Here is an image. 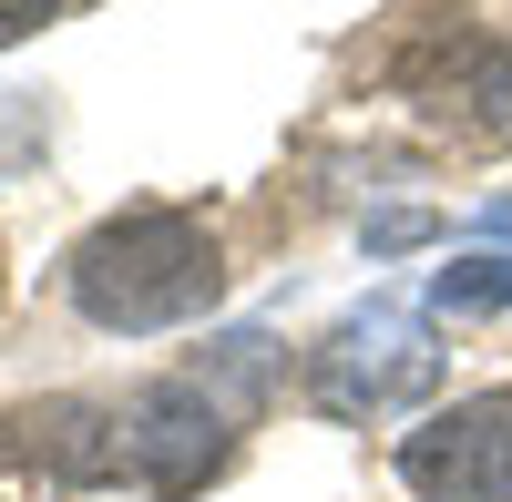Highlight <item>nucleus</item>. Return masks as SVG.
I'll use <instances>...</instances> for the list:
<instances>
[{"label": "nucleus", "instance_id": "obj_5", "mask_svg": "<svg viewBox=\"0 0 512 502\" xmlns=\"http://www.w3.org/2000/svg\"><path fill=\"white\" fill-rule=\"evenodd\" d=\"M123 462H134L154 492H205L226 472V410L195 380H154L134 410H123Z\"/></svg>", "mask_w": 512, "mask_h": 502}, {"label": "nucleus", "instance_id": "obj_4", "mask_svg": "<svg viewBox=\"0 0 512 502\" xmlns=\"http://www.w3.org/2000/svg\"><path fill=\"white\" fill-rule=\"evenodd\" d=\"M400 482L420 502H512V390H472L400 441Z\"/></svg>", "mask_w": 512, "mask_h": 502}, {"label": "nucleus", "instance_id": "obj_3", "mask_svg": "<svg viewBox=\"0 0 512 502\" xmlns=\"http://www.w3.org/2000/svg\"><path fill=\"white\" fill-rule=\"evenodd\" d=\"M441 380V349H431V318H410V308H359V318H338L318 359H308V390L318 410H338V421H369V410H400Z\"/></svg>", "mask_w": 512, "mask_h": 502}, {"label": "nucleus", "instance_id": "obj_8", "mask_svg": "<svg viewBox=\"0 0 512 502\" xmlns=\"http://www.w3.org/2000/svg\"><path fill=\"white\" fill-rule=\"evenodd\" d=\"M482 226H492V236H512V195H502V205H492V216H482Z\"/></svg>", "mask_w": 512, "mask_h": 502}, {"label": "nucleus", "instance_id": "obj_1", "mask_svg": "<svg viewBox=\"0 0 512 502\" xmlns=\"http://www.w3.org/2000/svg\"><path fill=\"white\" fill-rule=\"evenodd\" d=\"M216 236H205L195 216H175V205H144V216H113L72 246V308L93 328H175L195 308H216Z\"/></svg>", "mask_w": 512, "mask_h": 502}, {"label": "nucleus", "instance_id": "obj_7", "mask_svg": "<svg viewBox=\"0 0 512 502\" xmlns=\"http://www.w3.org/2000/svg\"><path fill=\"white\" fill-rule=\"evenodd\" d=\"M52 11H62V0H0V52H11L21 31H41V21H52Z\"/></svg>", "mask_w": 512, "mask_h": 502}, {"label": "nucleus", "instance_id": "obj_2", "mask_svg": "<svg viewBox=\"0 0 512 502\" xmlns=\"http://www.w3.org/2000/svg\"><path fill=\"white\" fill-rule=\"evenodd\" d=\"M420 41L390 52V82L410 103H431L451 134L472 144H512V41L472 31V11H410Z\"/></svg>", "mask_w": 512, "mask_h": 502}, {"label": "nucleus", "instance_id": "obj_6", "mask_svg": "<svg viewBox=\"0 0 512 502\" xmlns=\"http://www.w3.org/2000/svg\"><path fill=\"white\" fill-rule=\"evenodd\" d=\"M431 308H512V257H461L431 277Z\"/></svg>", "mask_w": 512, "mask_h": 502}]
</instances>
